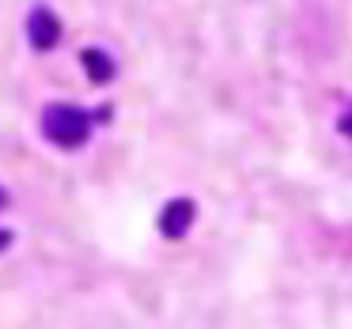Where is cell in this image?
<instances>
[{
	"label": "cell",
	"instance_id": "cell-1",
	"mask_svg": "<svg viewBox=\"0 0 352 329\" xmlns=\"http://www.w3.org/2000/svg\"><path fill=\"white\" fill-rule=\"evenodd\" d=\"M91 125H95V114H87L84 106L76 102H50L38 117V129L50 144L65 148V152H76V148L87 144L91 137Z\"/></svg>",
	"mask_w": 352,
	"mask_h": 329
},
{
	"label": "cell",
	"instance_id": "cell-2",
	"mask_svg": "<svg viewBox=\"0 0 352 329\" xmlns=\"http://www.w3.org/2000/svg\"><path fill=\"white\" fill-rule=\"evenodd\" d=\"M193 220H197V205H193L190 197H175V201H167L163 212H160V235L170 238V242H178V238L190 235Z\"/></svg>",
	"mask_w": 352,
	"mask_h": 329
},
{
	"label": "cell",
	"instance_id": "cell-3",
	"mask_svg": "<svg viewBox=\"0 0 352 329\" xmlns=\"http://www.w3.org/2000/svg\"><path fill=\"white\" fill-rule=\"evenodd\" d=\"M27 38H31L34 49H54L57 42H61V19H57L46 4L31 8V16H27Z\"/></svg>",
	"mask_w": 352,
	"mask_h": 329
},
{
	"label": "cell",
	"instance_id": "cell-4",
	"mask_svg": "<svg viewBox=\"0 0 352 329\" xmlns=\"http://www.w3.org/2000/svg\"><path fill=\"white\" fill-rule=\"evenodd\" d=\"M80 61H84V72L91 84H110V80L118 76V65L110 54H102V49H84L80 54Z\"/></svg>",
	"mask_w": 352,
	"mask_h": 329
},
{
	"label": "cell",
	"instance_id": "cell-5",
	"mask_svg": "<svg viewBox=\"0 0 352 329\" xmlns=\"http://www.w3.org/2000/svg\"><path fill=\"white\" fill-rule=\"evenodd\" d=\"M337 129H341V137H349V140H352V106L344 110L341 117H337Z\"/></svg>",
	"mask_w": 352,
	"mask_h": 329
},
{
	"label": "cell",
	"instance_id": "cell-6",
	"mask_svg": "<svg viewBox=\"0 0 352 329\" xmlns=\"http://www.w3.org/2000/svg\"><path fill=\"white\" fill-rule=\"evenodd\" d=\"M12 238H16V235H12V231H4V227H0V253H4V250H8V246H12Z\"/></svg>",
	"mask_w": 352,
	"mask_h": 329
},
{
	"label": "cell",
	"instance_id": "cell-7",
	"mask_svg": "<svg viewBox=\"0 0 352 329\" xmlns=\"http://www.w3.org/2000/svg\"><path fill=\"white\" fill-rule=\"evenodd\" d=\"M8 205V190H4V185H0V208Z\"/></svg>",
	"mask_w": 352,
	"mask_h": 329
}]
</instances>
